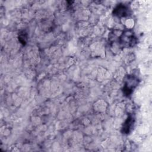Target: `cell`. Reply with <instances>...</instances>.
I'll use <instances>...</instances> for the list:
<instances>
[{"mask_svg": "<svg viewBox=\"0 0 152 152\" xmlns=\"http://www.w3.org/2000/svg\"><path fill=\"white\" fill-rule=\"evenodd\" d=\"M138 82L137 78L134 76H128V78L125 81V85L123 88V92L125 96H129L132 92L133 89L137 86Z\"/></svg>", "mask_w": 152, "mask_h": 152, "instance_id": "cell-1", "label": "cell"}, {"mask_svg": "<svg viewBox=\"0 0 152 152\" xmlns=\"http://www.w3.org/2000/svg\"><path fill=\"white\" fill-rule=\"evenodd\" d=\"M113 15L118 17H125L129 14V10L127 7L123 4H120L118 5L113 10Z\"/></svg>", "mask_w": 152, "mask_h": 152, "instance_id": "cell-2", "label": "cell"}, {"mask_svg": "<svg viewBox=\"0 0 152 152\" xmlns=\"http://www.w3.org/2000/svg\"><path fill=\"white\" fill-rule=\"evenodd\" d=\"M134 123V119L131 116L129 115L127 118L126 120L125 121L123 127H122V132L124 134H128L132 129Z\"/></svg>", "mask_w": 152, "mask_h": 152, "instance_id": "cell-3", "label": "cell"}, {"mask_svg": "<svg viewBox=\"0 0 152 152\" xmlns=\"http://www.w3.org/2000/svg\"><path fill=\"white\" fill-rule=\"evenodd\" d=\"M26 33H25L24 31L22 33L20 34V36L18 37V39L20 41V42L24 45L26 42V39H27V35L26 34Z\"/></svg>", "mask_w": 152, "mask_h": 152, "instance_id": "cell-4", "label": "cell"}]
</instances>
